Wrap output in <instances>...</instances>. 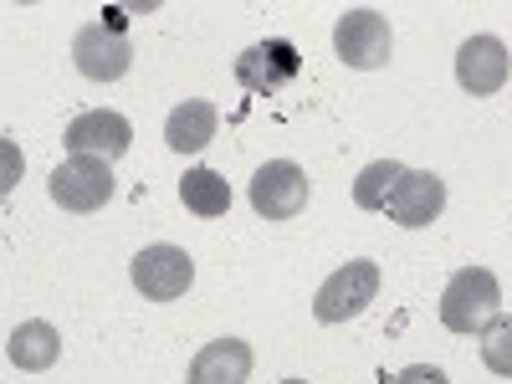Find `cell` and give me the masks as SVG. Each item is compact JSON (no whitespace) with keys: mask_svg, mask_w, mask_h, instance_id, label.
<instances>
[{"mask_svg":"<svg viewBox=\"0 0 512 384\" xmlns=\"http://www.w3.org/2000/svg\"><path fill=\"white\" fill-rule=\"evenodd\" d=\"M502 318V287L487 267H461L441 292V323L451 333H487Z\"/></svg>","mask_w":512,"mask_h":384,"instance_id":"1","label":"cell"},{"mask_svg":"<svg viewBox=\"0 0 512 384\" xmlns=\"http://www.w3.org/2000/svg\"><path fill=\"white\" fill-rule=\"evenodd\" d=\"M180 200H185V210H195V216H205V221H216V216H226L231 210V185L216 175V169H190V175L180 180Z\"/></svg>","mask_w":512,"mask_h":384,"instance_id":"15","label":"cell"},{"mask_svg":"<svg viewBox=\"0 0 512 384\" xmlns=\"http://www.w3.org/2000/svg\"><path fill=\"white\" fill-rule=\"evenodd\" d=\"M62 144H67V154H93V159L113 164L118 154H128V144H134V123L113 108H88L67 123Z\"/></svg>","mask_w":512,"mask_h":384,"instance_id":"8","label":"cell"},{"mask_svg":"<svg viewBox=\"0 0 512 384\" xmlns=\"http://www.w3.org/2000/svg\"><path fill=\"white\" fill-rule=\"evenodd\" d=\"M282 384H303V379H282Z\"/></svg>","mask_w":512,"mask_h":384,"instance_id":"19","label":"cell"},{"mask_svg":"<svg viewBox=\"0 0 512 384\" xmlns=\"http://www.w3.org/2000/svg\"><path fill=\"white\" fill-rule=\"evenodd\" d=\"M297 47L292 41H262V47H251V52H241L236 57V82L246 93H277L282 82H292L297 77Z\"/></svg>","mask_w":512,"mask_h":384,"instance_id":"11","label":"cell"},{"mask_svg":"<svg viewBox=\"0 0 512 384\" xmlns=\"http://www.w3.org/2000/svg\"><path fill=\"white\" fill-rule=\"evenodd\" d=\"M441 210H446L441 175H431V169H405V180H400V190L390 200V221L405 226V231H420V226H431Z\"/></svg>","mask_w":512,"mask_h":384,"instance_id":"10","label":"cell"},{"mask_svg":"<svg viewBox=\"0 0 512 384\" xmlns=\"http://www.w3.org/2000/svg\"><path fill=\"white\" fill-rule=\"evenodd\" d=\"M195 282V262H190V251L180 246H144L134 256V287L149 297V303H175V297H185Z\"/></svg>","mask_w":512,"mask_h":384,"instance_id":"7","label":"cell"},{"mask_svg":"<svg viewBox=\"0 0 512 384\" xmlns=\"http://www.w3.org/2000/svg\"><path fill=\"white\" fill-rule=\"evenodd\" d=\"M400 180H405V164H395V159H374V164H364V169H359V180H354V205H359V210H390Z\"/></svg>","mask_w":512,"mask_h":384,"instance_id":"16","label":"cell"},{"mask_svg":"<svg viewBox=\"0 0 512 384\" xmlns=\"http://www.w3.org/2000/svg\"><path fill=\"white\" fill-rule=\"evenodd\" d=\"M303 205H308V175L292 159H272V164L256 169L251 210L262 221H292V216H303Z\"/></svg>","mask_w":512,"mask_h":384,"instance_id":"6","label":"cell"},{"mask_svg":"<svg viewBox=\"0 0 512 384\" xmlns=\"http://www.w3.org/2000/svg\"><path fill=\"white\" fill-rule=\"evenodd\" d=\"M47 190L72 216H93V210H103L113 200V169H108V159H93V154H67L52 169Z\"/></svg>","mask_w":512,"mask_h":384,"instance_id":"3","label":"cell"},{"mask_svg":"<svg viewBox=\"0 0 512 384\" xmlns=\"http://www.w3.org/2000/svg\"><path fill=\"white\" fill-rule=\"evenodd\" d=\"M395 384H451L436 364H410V369H400L395 374Z\"/></svg>","mask_w":512,"mask_h":384,"instance_id":"18","label":"cell"},{"mask_svg":"<svg viewBox=\"0 0 512 384\" xmlns=\"http://www.w3.org/2000/svg\"><path fill=\"white\" fill-rule=\"evenodd\" d=\"M251 374V344L241 338H216L190 359V384H246Z\"/></svg>","mask_w":512,"mask_h":384,"instance_id":"12","label":"cell"},{"mask_svg":"<svg viewBox=\"0 0 512 384\" xmlns=\"http://www.w3.org/2000/svg\"><path fill=\"white\" fill-rule=\"evenodd\" d=\"M6 354H11V364H16V369L36 374V369H52V364H57V354H62V338H57V328H52V323L31 318V323L11 328V344H6Z\"/></svg>","mask_w":512,"mask_h":384,"instance_id":"14","label":"cell"},{"mask_svg":"<svg viewBox=\"0 0 512 384\" xmlns=\"http://www.w3.org/2000/svg\"><path fill=\"white\" fill-rule=\"evenodd\" d=\"M482 364H487L497 379H512V318H497V323L482 333Z\"/></svg>","mask_w":512,"mask_h":384,"instance_id":"17","label":"cell"},{"mask_svg":"<svg viewBox=\"0 0 512 384\" xmlns=\"http://www.w3.org/2000/svg\"><path fill=\"white\" fill-rule=\"evenodd\" d=\"M72 62L93 82H118L134 67V47H128V36H123V11H108L103 21L82 26L77 41H72Z\"/></svg>","mask_w":512,"mask_h":384,"instance_id":"2","label":"cell"},{"mask_svg":"<svg viewBox=\"0 0 512 384\" xmlns=\"http://www.w3.org/2000/svg\"><path fill=\"white\" fill-rule=\"evenodd\" d=\"M374 292H379V267L374 262H349V267H338L318 297H313V318L318 323H349L359 318L369 303H374Z\"/></svg>","mask_w":512,"mask_h":384,"instance_id":"5","label":"cell"},{"mask_svg":"<svg viewBox=\"0 0 512 384\" xmlns=\"http://www.w3.org/2000/svg\"><path fill=\"white\" fill-rule=\"evenodd\" d=\"M456 82H461L472 98L502 93V82H507V47H502L497 36L461 41V52H456Z\"/></svg>","mask_w":512,"mask_h":384,"instance_id":"9","label":"cell"},{"mask_svg":"<svg viewBox=\"0 0 512 384\" xmlns=\"http://www.w3.org/2000/svg\"><path fill=\"white\" fill-rule=\"evenodd\" d=\"M333 52H338V62H344V67H359V72L384 67V62H390V52H395L390 21H384L379 11H369V6L344 11V16H338V26H333Z\"/></svg>","mask_w":512,"mask_h":384,"instance_id":"4","label":"cell"},{"mask_svg":"<svg viewBox=\"0 0 512 384\" xmlns=\"http://www.w3.org/2000/svg\"><path fill=\"white\" fill-rule=\"evenodd\" d=\"M216 123H221L216 103L190 98V103H180L175 113L164 118V144L175 149V154H200L210 139H216Z\"/></svg>","mask_w":512,"mask_h":384,"instance_id":"13","label":"cell"}]
</instances>
